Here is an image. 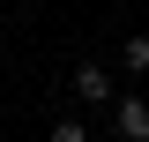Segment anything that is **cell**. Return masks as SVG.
<instances>
[{
  "label": "cell",
  "mask_w": 149,
  "mask_h": 142,
  "mask_svg": "<svg viewBox=\"0 0 149 142\" xmlns=\"http://www.w3.org/2000/svg\"><path fill=\"white\" fill-rule=\"evenodd\" d=\"M52 142H90V127L82 120H52Z\"/></svg>",
  "instance_id": "obj_4"
},
{
  "label": "cell",
  "mask_w": 149,
  "mask_h": 142,
  "mask_svg": "<svg viewBox=\"0 0 149 142\" xmlns=\"http://www.w3.org/2000/svg\"><path fill=\"white\" fill-rule=\"evenodd\" d=\"M112 135L119 142H149V97H119L112 105Z\"/></svg>",
  "instance_id": "obj_1"
},
{
  "label": "cell",
  "mask_w": 149,
  "mask_h": 142,
  "mask_svg": "<svg viewBox=\"0 0 149 142\" xmlns=\"http://www.w3.org/2000/svg\"><path fill=\"white\" fill-rule=\"evenodd\" d=\"M74 97H82V105H112V75L97 67V60H82V67H74Z\"/></svg>",
  "instance_id": "obj_2"
},
{
  "label": "cell",
  "mask_w": 149,
  "mask_h": 142,
  "mask_svg": "<svg viewBox=\"0 0 149 142\" xmlns=\"http://www.w3.org/2000/svg\"><path fill=\"white\" fill-rule=\"evenodd\" d=\"M119 67H127V75H142V67H149V37H127V53H119Z\"/></svg>",
  "instance_id": "obj_3"
}]
</instances>
